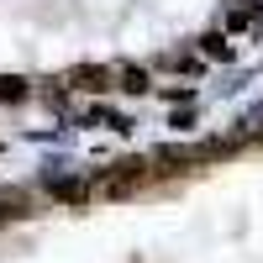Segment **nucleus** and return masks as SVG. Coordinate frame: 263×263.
Segmentation results:
<instances>
[{"mask_svg": "<svg viewBox=\"0 0 263 263\" xmlns=\"http://www.w3.org/2000/svg\"><path fill=\"white\" fill-rule=\"evenodd\" d=\"M200 48H205L211 58H232V48H227V37H205V42H200Z\"/></svg>", "mask_w": 263, "mask_h": 263, "instance_id": "423d86ee", "label": "nucleus"}, {"mask_svg": "<svg viewBox=\"0 0 263 263\" xmlns=\"http://www.w3.org/2000/svg\"><path fill=\"white\" fill-rule=\"evenodd\" d=\"M0 100H27V79H11V74H0Z\"/></svg>", "mask_w": 263, "mask_h": 263, "instance_id": "20e7f679", "label": "nucleus"}, {"mask_svg": "<svg viewBox=\"0 0 263 263\" xmlns=\"http://www.w3.org/2000/svg\"><path fill=\"white\" fill-rule=\"evenodd\" d=\"M53 195H58L63 205H84V200H90V190H84L79 179H58V184H53Z\"/></svg>", "mask_w": 263, "mask_h": 263, "instance_id": "7ed1b4c3", "label": "nucleus"}, {"mask_svg": "<svg viewBox=\"0 0 263 263\" xmlns=\"http://www.w3.org/2000/svg\"><path fill=\"white\" fill-rule=\"evenodd\" d=\"M142 174H147L142 158H126V163H116L111 174H105V184H100V190H105V195H126L132 184H142Z\"/></svg>", "mask_w": 263, "mask_h": 263, "instance_id": "f257e3e1", "label": "nucleus"}, {"mask_svg": "<svg viewBox=\"0 0 263 263\" xmlns=\"http://www.w3.org/2000/svg\"><path fill=\"white\" fill-rule=\"evenodd\" d=\"M121 90H126V95H142V90H147V74H142V69H121Z\"/></svg>", "mask_w": 263, "mask_h": 263, "instance_id": "39448f33", "label": "nucleus"}, {"mask_svg": "<svg viewBox=\"0 0 263 263\" xmlns=\"http://www.w3.org/2000/svg\"><path fill=\"white\" fill-rule=\"evenodd\" d=\"M69 84L74 90H111V69H90V63H84V69H69Z\"/></svg>", "mask_w": 263, "mask_h": 263, "instance_id": "f03ea898", "label": "nucleus"}]
</instances>
